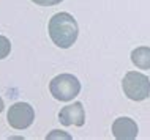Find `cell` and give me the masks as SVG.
<instances>
[{"label":"cell","mask_w":150,"mask_h":140,"mask_svg":"<svg viewBox=\"0 0 150 140\" xmlns=\"http://www.w3.org/2000/svg\"><path fill=\"white\" fill-rule=\"evenodd\" d=\"M47 32L49 36L57 47L60 49H68L76 43L79 35V27L76 19L70 13H57L49 19L47 24Z\"/></svg>","instance_id":"cell-1"},{"label":"cell","mask_w":150,"mask_h":140,"mask_svg":"<svg viewBox=\"0 0 150 140\" xmlns=\"http://www.w3.org/2000/svg\"><path fill=\"white\" fill-rule=\"evenodd\" d=\"M122 88L128 99L144 101L150 94V79L139 71H128L122 80Z\"/></svg>","instance_id":"cell-2"},{"label":"cell","mask_w":150,"mask_h":140,"mask_svg":"<svg viewBox=\"0 0 150 140\" xmlns=\"http://www.w3.org/2000/svg\"><path fill=\"white\" fill-rule=\"evenodd\" d=\"M49 91L57 101L68 102L79 94L81 82L73 74H59L49 82Z\"/></svg>","instance_id":"cell-3"},{"label":"cell","mask_w":150,"mask_h":140,"mask_svg":"<svg viewBox=\"0 0 150 140\" xmlns=\"http://www.w3.org/2000/svg\"><path fill=\"white\" fill-rule=\"evenodd\" d=\"M35 120V110L27 102H14L6 113V121L13 129L22 131L32 126Z\"/></svg>","instance_id":"cell-4"},{"label":"cell","mask_w":150,"mask_h":140,"mask_svg":"<svg viewBox=\"0 0 150 140\" xmlns=\"http://www.w3.org/2000/svg\"><path fill=\"white\" fill-rule=\"evenodd\" d=\"M59 121L63 126H84L86 123V112L81 102H73L65 106L59 113Z\"/></svg>","instance_id":"cell-5"},{"label":"cell","mask_w":150,"mask_h":140,"mask_svg":"<svg viewBox=\"0 0 150 140\" xmlns=\"http://www.w3.org/2000/svg\"><path fill=\"white\" fill-rule=\"evenodd\" d=\"M137 132L139 129L136 121L128 117H120L112 123V134L117 140H134Z\"/></svg>","instance_id":"cell-6"},{"label":"cell","mask_w":150,"mask_h":140,"mask_svg":"<svg viewBox=\"0 0 150 140\" xmlns=\"http://www.w3.org/2000/svg\"><path fill=\"white\" fill-rule=\"evenodd\" d=\"M131 62L139 69H150V47L141 46L131 52Z\"/></svg>","instance_id":"cell-7"},{"label":"cell","mask_w":150,"mask_h":140,"mask_svg":"<svg viewBox=\"0 0 150 140\" xmlns=\"http://www.w3.org/2000/svg\"><path fill=\"white\" fill-rule=\"evenodd\" d=\"M11 52V43L10 39L6 36H3V35H0V60L6 58L8 55H10Z\"/></svg>","instance_id":"cell-8"},{"label":"cell","mask_w":150,"mask_h":140,"mask_svg":"<svg viewBox=\"0 0 150 140\" xmlns=\"http://www.w3.org/2000/svg\"><path fill=\"white\" fill-rule=\"evenodd\" d=\"M46 139H65V140H71L70 135L65 134V131H52L49 135H46Z\"/></svg>","instance_id":"cell-9"},{"label":"cell","mask_w":150,"mask_h":140,"mask_svg":"<svg viewBox=\"0 0 150 140\" xmlns=\"http://www.w3.org/2000/svg\"><path fill=\"white\" fill-rule=\"evenodd\" d=\"M32 2L40 6H52V5H57V3L63 2V0H32Z\"/></svg>","instance_id":"cell-10"},{"label":"cell","mask_w":150,"mask_h":140,"mask_svg":"<svg viewBox=\"0 0 150 140\" xmlns=\"http://www.w3.org/2000/svg\"><path fill=\"white\" fill-rule=\"evenodd\" d=\"M3 109H5V104H3V99L0 98V112H3Z\"/></svg>","instance_id":"cell-11"}]
</instances>
